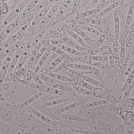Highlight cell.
I'll use <instances>...</instances> for the list:
<instances>
[{"mask_svg":"<svg viewBox=\"0 0 134 134\" xmlns=\"http://www.w3.org/2000/svg\"><path fill=\"white\" fill-rule=\"evenodd\" d=\"M31 1V0H24L20 2L5 17L2 24V27L4 28L8 24L16 19Z\"/></svg>","mask_w":134,"mask_h":134,"instance_id":"obj_1","label":"cell"},{"mask_svg":"<svg viewBox=\"0 0 134 134\" xmlns=\"http://www.w3.org/2000/svg\"><path fill=\"white\" fill-rule=\"evenodd\" d=\"M20 24V23L18 18H17L14 21L4 28V30L0 35V45H1L16 29H17Z\"/></svg>","mask_w":134,"mask_h":134,"instance_id":"obj_2","label":"cell"},{"mask_svg":"<svg viewBox=\"0 0 134 134\" xmlns=\"http://www.w3.org/2000/svg\"><path fill=\"white\" fill-rule=\"evenodd\" d=\"M14 53L9 54L3 59V62L1 65L0 67V87H1L6 75L8 74L12 57Z\"/></svg>","mask_w":134,"mask_h":134,"instance_id":"obj_3","label":"cell"},{"mask_svg":"<svg viewBox=\"0 0 134 134\" xmlns=\"http://www.w3.org/2000/svg\"><path fill=\"white\" fill-rule=\"evenodd\" d=\"M17 41H18L16 35L15 34L11 35L6 41L0 45V61L7 56V51L8 49Z\"/></svg>","mask_w":134,"mask_h":134,"instance_id":"obj_4","label":"cell"},{"mask_svg":"<svg viewBox=\"0 0 134 134\" xmlns=\"http://www.w3.org/2000/svg\"><path fill=\"white\" fill-rule=\"evenodd\" d=\"M34 17V15L31 13L21 23L18 31L15 33L18 41H20L25 35L27 31L29 29L30 24Z\"/></svg>","mask_w":134,"mask_h":134,"instance_id":"obj_5","label":"cell"},{"mask_svg":"<svg viewBox=\"0 0 134 134\" xmlns=\"http://www.w3.org/2000/svg\"><path fill=\"white\" fill-rule=\"evenodd\" d=\"M31 43L32 40H30L27 43H25L24 49L22 52L19 60L16 67L15 68L14 71H17L19 69H20L24 65L28 56H30V53L31 50Z\"/></svg>","mask_w":134,"mask_h":134,"instance_id":"obj_6","label":"cell"},{"mask_svg":"<svg viewBox=\"0 0 134 134\" xmlns=\"http://www.w3.org/2000/svg\"><path fill=\"white\" fill-rule=\"evenodd\" d=\"M39 2L40 0H31L27 5L23 12L17 17L20 24L27 17V16L31 13L34 9L39 3Z\"/></svg>","mask_w":134,"mask_h":134,"instance_id":"obj_7","label":"cell"},{"mask_svg":"<svg viewBox=\"0 0 134 134\" xmlns=\"http://www.w3.org/2000/svg\"><path fill=\"white\" fill-rule=\"evenodd\" d=\"M59 5L55 4L50 9L44 19L38 25V29H41L44 27L51 21L59 9Z\"/></svg>","mask_w":134,"mask_h":134,"instance_id":"obj_8","label":"cell"},{"mask_svg":"<svg viewBox=\"0 0 134 134\" xmlns=\"http://www.w3.org/2000/svg\"><path fill=\"white\" fill-rule=\"evenodd\" d=\"M33 87L34 89L40 92H44L53 95L62 96L64 94L63 91L56 89L52 87L42 85H35Z\"/></svg>","mask_w":134,"mask_h":134,"instance_id":"obj_9","label":"cell"},{"mask_svg":"<svg viewBox=\"0 0 134 134\" xmlns=\"http://www.w3.org/2000/svg\"><path fill=\"white\" fill-rule=\"evenodd\" d=\"M25 45V43L23 42L22 45L20 46L19 48L13 54L12 57L8 74H10L12 73V72L14 71L15 68L16 67V65L19 60L22 52L24 49Z\"/></svg>","mask_w":134,"mask_h":134,"instance_id":"obj_10","label":"cell"},{"mask_svg":"<svg viewBox=\"0 0 134 134\" xmlns=\"http://www.w3.org/2000/svg\"><path fill=\"white\" fill-rule=\"evenodd\" d=\"M49 7H46L42 9V10L34 17L29 28V30H31L34 29L36 26H37L44 19V17L50 9Z\"/></svg>","mask_w":134,"mask_h":134,"instance_id":"obj_11","label":"cell"},{"mask_svg":"<svg viewBox=\"0 0 134 134\" xmlns=\"http://www.w3.org/2000/svg\"><path fill=\"white\" fill-rule=\"evenodd\" d=\"M67 67L72 69L77 70H83V71H94L96 70V68L93 66L80 64L70 63L66 65Z\"/></svg>","mask_w":134,"mask_h":134,"instance_id":"obj_12","label":"cell"},{"mask_svg":"<svg viewBox=\"0 0 134 134\" xmlns=\"http://www.w3.org/2000/svg\"><path fill=\"white\" fill-rule=\"evenodd\" d=\"M79 76L81 79H83L84 81L91 83L92 85H94L101 88H104L105 87L104 85L102 84V83L100 82L99 81H97L93 78H91V77L84 75L83 74H79Z\"/></svg>","mask_w":134,"mask_h":134,"instance_id":"obj_13","label":"cell"},{"mask_svg":"<svg viewBox=\"0 0 134 134\" xmlns=\"http://www.w3.org/2000/svg\"><path fill=\"white\" fill-rule=\"evenodd\" d=\"M51 52H52L51 50L48 49L47 50L43 53V55L41 57L39 60V61L38 63L36 68H35V72H38L40 71V69L42 67V66L44 64L45 62H46V60L49 56Z\"/></svg>","mask_w":134,"mask_h":134,"instance_id":"obj_14","label":"cell"},{"mask_svg":"<svg viewBox=\"0 0 134 134\" xmlns=\"http://www.w3.org/2000/svg\"><path fill=\"white\" fill-rule=\"evenodd\" d=\"M113 19L115 36L116 37L118 38L120 33V23L119 17L117 11H115L113 13Z\"/></svg>","mask_w":134,"mask_h":134,"instance_id":"obj_15","label":"cell"},{"mask_svg":"<svg viewBox=\"0 0 134 134\" xmlns=\"http://www.w3.org/2000/svg\"><path fill=\"white\" fill-rule=\"evenodd\" d=\"M65 57H64L62 56L57 58L49 65L48 67L45 71L44 74H47L48 73L51 72L52 70H53L57 65L62 63L65 60Z\"/></svg>","mask_w":134,"mask_h":134,"instance_id":"obj_16","label":"cell"},{"mask_svg":"<svg viewBox=\"0 0 134 134\" xmlns=\"http://www.w3.org/2000/svg\"><path fill=\"white\" fill-rule=\"evenodd\" d=\"M31 111L34 115L36 117H37L38 119H41V120L43 121L44 122L48 124L51 125H54V123L52 120H51L50 119H49L48 117H46L42 113L40 112L37 111L36 109H31Z\"/></svg>","mask_w":134,"mask_h":134,"instance_id":"obj_17","label":"cell"},{"mask_svg":"<svg viewBox=\"0 0 134 134\" xmlns=\"http://www.w3.org/2000/svg\"><path fill=\"white\" fill-rule=\"evenodd\" d=\"M72 29L74 30L75 32L78 34L84 41L86 43L89 44L90 42L91 39L90 37L83 31L82 30L80 29L77 26L73 25L72 26Z\"/></svg>","mask_w":134,"mask_h":134,"instance_id":"obj_18","label":"cell"},{"mask_svg":"<svg viewBox=\"0 0 134 134\" xmlns=\"http://www.w3.org/2000/svg\"><path fill=\"white\" fill-rule=\"evenodd\" d=\"M61 1V0H44L42 1L39 2L34 9L33 11H36L42 9L46 7H48L50 5L57 3Z\"/></svg>","mask_w":134,"mask_h":134,"instance_id":"obj_19","label":"cell"},{"mask_svg":"<svg viewBox=\"0 0 134 134\" xmlns=\"http://www.w3.org/2000/svg\"><path fill=\"white\" fill-rule=\"evenodd\" d=\"M134 9V3L132 2L130 4L127 12V15L126 19V23H125V28L128 29L130 25L132 17H133V13Z\"/></svg>","mask_w":134,"mask_h":134,"instance_id":"obj_20","label":"cell"},{"mask_svg":"<svg viewBox=\"0 0 134 134\" xmlns=\"http://www.w3.org/2000/svg\"><path fill=\"white\" fill-rule=\"evenodd\" d=\"M119 3L118 2H114L113 3L111 4L108 7H106L104 9L100 12L96 16V19H100L101 17H103L107 13H109V12L111 11L112 10L115 8L116 7H118L119 5Z\"/></svg>","mask_w":134,"mask_h":134,"instance_id":"obj_21","label":"cell"},{"mask_svg":"<svg viewBox=\"0 0 134 134\" xmlns=\"http://www.w3.org/2000/svg\"><path fill=\"white\" fill-rule=\"evenodd\" d=\"M82 104V103L81 101H77V102L72 103V104L66 105V106L61 108L60 109H59L57 111V113L61 114V113L66 112L69 110L78 108L79 106H81Z\"/></svg>","mask_w":134,"mask_h":134,"instance_id":"obj_22","label":"cell"},{"mask_svg":"<svg viewBox=\"0 0 134 134\" xmlns=\"http://www.w3.org/2000/svg\"><path fill=\"white\" fill-rule=\"evenodd\" d=\"M42 92H40L31 96V97L27 99L23 103H22V104L20 106V108L23 109L24 108H26V107L34 102L35 101L38 99L42 95Z\"/></svg>","mask_w":134,"mask_h":134,"instance_id":"obj_23","label":"cell"},{"mask_svg":"<svg viewBox=\"0 0 134 134\" xmlns=\"http://www.w3.org/2000/svg\"><path fill=\"white\" fill-rule=\"evenodd\" d=\"M72 1L73 0H64L58 11L57 17L60 18L66 12Z\"/></svg>","mask_w":134,"mask_h":134,"instance_id":"obj_24","label":"cell"},{"mask_svg":"<svg viewBox=\"0 0 134 134\" xmlns=\"http://www.w3.org/2000/svg\"><path fill=\"white\" fill-rule=\"evenodd\" d=\"M67 32L72 38L75 40L77 42H79L81 46L83 47H86L87 46L86 43L85 41L75 31H72L71 30H68Z\"/></svg>","mask_w":134,"mask_h":134,"instance_id":"obj_25","label":"cell"},{"mask_svg":"<svg viewBox=\"0 0 134 134\" xmlns=\"http://www.w3.org/2000/svg\"><path fill=\"white\" fill-rule=\"evenodd\" d=\"M61 117L64 119L72 121H76L79 122L86 123L87 122L86 120L82 117H80L74 115H68V114H63L61 115Z\"/></svg>","mask_w":134,"mask_h":134,"instance_id":"obj_26","label":"cell"},{"mask_svg":"<svg viewBox=\"0 0 134 134\" xmlns=\"http://www.w3.org/2000/svg\"><path fill=\"white\" fill-rule=\"evenodd\" d=\"M47 75L53 77L59 81H62L64 82L71 83L72 82V79L71 78L56 73L49 72L47 74Z\"/></svg>","mask_w":134,"mask_h":134,"instance_id":"obj_27","label":"cell"},{"mask_svg":"<svg viewBox=\"0 0 134 134\" xmlns=\"http://www.w3.org/2000/svg\"><path fill=\"white\" fill-rule=\"evenodd\" d=\"M69 100L70 99L68 97L62 98H59V99L46 102L45 103L44 105L46 107L55 106V105H58L68 102Z\"/></svg>","mask_w":134,"mask_h":134,"instance_id":"obj_28","label":"cell"},{"mask_svg":"<svg viewBox=\"0 0 134 134\" xmlns=\"http://www.w3.org/2000/svg\"><path fill=\"white\" fill-rule=\"evenodd\" d=\"M57 46L60 49L62 50L63 51L71 53V54H73V55H75L76 56H79L82 55L81 53L79 52L78 50L74 49L72 48H70V47H68V46H66L64 45L59 44V45H57Z\"/></svg>","mask_w":134,"mask_h":134,"instance_id":"obj_29","label":"cell"},{"mask_svg":"<svg viewBox=\"0 0 134 134\" xmlns=\"http://www.w3.org/2000/svg\"><path fill=\"white\" fill-rule=\"evenodd\" d=\"M41 79L43 80V81L46 82L50 83L52 84H63L65 85L66 84L65 83H63V82H61V81H59L53 77L51 76H45L44 75H42L41 76Z\"/></svg>","mask_w":134,"mask_h":134,"instance_id":"obj_30","label":"cell"},{"mask_svg":"<svg viewBox=\"0 0 134 134\" xmlns=\"http://www.w3.org/2000/svg\"><path fill=\"white\" fill-rule=\"evenodd\" d=\"M107 101L105 100H99L89 102L87 104H84L82 106V108L83 109H87L91 108L96 106L102 105L106 104Z\"/></svg>","mask_w":134,"mask_h":134,"instance_id":"obj_31","label":"cell"},{"mask_svg":"<svg viewBox=\"0 0 134 134\" xmlns=\"http://www.w3.org/2000/svg\"><path fill=\"white\" fill-rule=\"evenodd\" d=\"M77 26L83 30L88 31V32L97 35V36H100L101 35V34L100 33V31L93 28L91 27L83 25H79Z\"/></svg>","mask_w":134,"mask_h":134,"instance_id":"obj_32","label":"cell"},{"mask_svg":"<svg viewBox=\"0 0 134 134\" xmlns=\"http://www.w3.org/2000/svg\"><path fill=\"white\" fill-rule=\"evenodd\" d=\"M45 31H42L39 32L34 39L32 40L31 43V50L35 47L41 41V39L43 37V35L44 34Z\"/></svg>","mask_w":134,"mask_h":134,"instance_id":"obj_33","label":"cell"},{"mask_svg":"<svg viewBox=\"0 0 134 134\" xmlns=\"http://www.w3.org/2000/svg\"><path fill=\"white\" fill-rule=\"evenodd\" d=\"M79 92L86 94V95H89V96H93V97H98L97 96L98 94L97 93H94L93 91H90L86 89H83V88L79 87L76 89Z\"/></svg>","mask_w":134,"mask_h":134,"instance_id":"obj_34","label":"cell"},{"mask_svg":"<svg viewBox=\"0 0 134 134\" xmlns=\"http://www.w3.org/2000/svg\"><path fill=\"white\" fill-rule=\"evenodd\" d=\"M134 79V67L131 71L130 72V75L128 76V78L126 81V83L124 87V89H126L127 87L133 81Z\"/></svg>","mask_w":134,"mask_h":134,"instance_id":"obj_35","label":"cell"},{"mask_svg":"<svg viewBox=\"0 0 134 134\" xmlns=\"http://www.w3.org/2000/svg\"><path fill=\"white\" fill-rule=\"evenodd\" d=\"M52 85L51 87H52L54 88L58 89L60 90H63V91H71V88L64 85L63 84H52Z\"/></svg>","mask_w":134,"mask_h":134,"instance_id":"obj_36","label":"cell"},{"mask_svg":"<svg viewBox=\"0 0 134 134\" xmlns=\"http://www.w3.org/2000/svg\"><path fill=\"white\" fill-rule=\"evenodd\" d=\"M134 85V81H133V82H131V83L130 84V85H128V86L127 87L126 92H125V93H124V95L123 100H125L127 99L129 94H130V93H131V91L132 90V89H133V87Z\"/></svg>","mask_w":134,"mask_h":134,"instance_id":"obj_37","label":"cell"},{"mask_svg":"<svg viewBox=\"0 0 134 134\" xmlns=\"http://www.w3.org/2000/svg\"><path fill=\"white\" fill-rule=\"evenodd\" d=\"M53 50H54L55 52H57V53H59L62 56L64 57H65L66 56H67L66 53L64 52V51H63L62 50L60 49L58 46H57V47H55V46L54 47V48H53Z\"/></svg>","mask_w":134,"mask_h":134,"instance_id":"obj_38","label":"cell"},{"mask_svg":"<svg viewBox=\"0 0 134 134\" xmlns=\"http://www.w3.org/2000/svg\"><path fill=\"white\" fill-rule=\"evenodd\" d=\"M81 1L82 0H74L72 5V9L73 11H75L76 9H77Z\"/></svg>","mask_w":134,"mask_h":134,"instance_id":"obj_39","label":"cell"},{"mask_svg":"<svg viewBox=\"0 0 134 134\" xmlns=\"http://www.w3.org/2000/svg\"><path fill=\"white\" fill-rule=\"evenodd\" d=\"M134 67V56L133 57L132 60H131V61L130 63L129 66H128V68H127V70L126 73L127 74H129V73L130 72L131 70L133 69Z\"/></svg>","mask_w":134,"mask_h":134,"instance_id":"obj_40","label":"cell"},{"mask_svg":"<svg viewBox=\"0 0 134 134\" xmlns=\"http://www.w3.org/2000/svg\"><path fill=\"white\" fill-rule=\"evenodd\" d=\"M91 59L93 60L94 61H104L105 60V57L104 56H93L91 57Z\"/></svg>","mask_w":134,"mask_h":134,"instance_id":"obj_41","label":"cell"},{"mask_svg":"<svg viewBox=\"0 0 134 134\" xmlns=\"http://www.w3.org/2000/svg\"><path fill=\"white\" fill-rule=\"evenodd\" d=\"M127 0H120V2L119 3V5H118V9L119 10L121 9L123 7L124 5L125 4V3Z\"/></svg>","mask_w":134,"mask_h":134,"instance_id":"obj_42","label":"cell"},{"mask_svg":"<svg viewBox=\"0 0 134 134\" xmlns=\"http://www.w3.org/2000/svg\"><path fill=\"white\" fill-rule=\"evenodd\" d=\"M125 46L124 45L122 44V47L121 49H122V51L121 50V52H122V53H121V58H124V52H125Z\"/></svg>","mask_w":134,"mask_h":134,"instance_id":"obj_43","label":"cell"},{"mask_svg":"<svg viewBox=\"0 0 134 134\" xmlns=\"http://www.w3.org/2000/svg\"><path fill=\"white\" fill-rule=\"evenodd\" d=\"M98 1H99V0H93V2H92V4H94L97 3V2H98Z\"/></svg>","mask_w":134,"mask_h":134,"instance_id":"obj_44","label":"cell"},{"mask_svg":"<svg viewBox=\"0 0 134 134\" xmlns=\"http://www.w3.org/2000/svg\"><path fill=\"white\" fill-rule=\"evenodd\" d=\"M85 1V0H82V2H84V1Z\"/></svg>","mask_w":134,"mask_h":134,"instance_id":"obj_45","label":"cell"}]
</instances>
